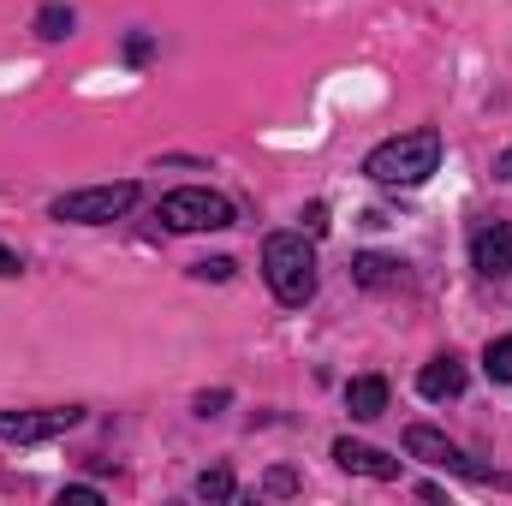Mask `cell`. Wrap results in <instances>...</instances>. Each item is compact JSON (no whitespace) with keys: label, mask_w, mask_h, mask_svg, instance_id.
Masks as SVG:
<instances>
[{"label":"cell","mask_w":512,"mask_h":506,"mask_svg":"<svg viewBox=\"0 0 512 506\" xmlns=\"http://www.w3.org/2000/svg\"><path fill=\"white\" fill-rule=\"evenodd\" d=\"M435 167H441V131H435V126L399 131V137L376 143V149H370V161H364V173H370L376 185H399V191L423 185Z\"/></svg>","instance_id":"6da1fadb"},{"label":"cell","mask_w":512,"mask_h":506,"mask_svg":"<svg viewBox=\"0 0 512 506\" xmlns=\"http://www.w3.org/2000/svg\"><path fill=\"white\" fill-rule=\"evenodd\" d=\"M262 274H268L280 304H292V310L310 304L316 298V251H310V239L304 233H274L262 245Z\"/></svg>","instance_id":"7a4b0ae2"},{"label":"cell","mask_w":512,"mask_h":506,"mask_svg":"<svg viewBox=\"0 0 512 506\" xmlns=\"http://www.w3.org/2000/svg\"><path fill=\"white\" fill-rule=\"evenodd\" d=\"M131 203H137V185L131 179H114V185H84V191H66L48 203L54 221H72V227H108L120 221Z\"/></svg>","instance_id":"3957f363"},{"label":"cell","mask_w":512,"mask_h":506,"mask_svg":"<svg viewBox=\"0 0 512 506\" xmlns=\"http://www.w3.org/2000/svg\"><path fill=\"white\" fill-rule=\"evenodd\" d=\"M161 221L173 233H221V227H233V203L209 185H185V191L161 197Z\"/></svg>","instance_id":"277c9868"},{"label":"cell","mask_w":512,"mask_h":506,"mask_svg":"<svg viewBox=\"0 0 512 506\" xmlns=\"http://www.w3.org/2000/svg\"><path fill=\"white\" fill-rule=\"evenodd\" d=\"M78 423H84L78 405H54V411H0V441L36 447V441H54V435L78 429Z\"/></svg>","instance_id":"5b68a950"},{"label":"cell","mask_w":512,"mask_h":506,"mask_svg":"<svg viewBox=\"0 0 512 506\" xmlns=\"http://www.w3.org/2000/svg\"><path fill=\"white\" fill-rule=\"evenodd\" d=\"M405 453L423 459V465H435V471H453V477H477V483L489 477V471H477V465H471L441 429H429V423H411V429H405Z\"/></svg>","instance_id":"8992f818"},{"label":"cell","mask_w":512,"mask_h":506,"mask_svg":"<svg viewBox=\"0 0 512 506\" xmlns=\"http://www.w3.org/2000/svg\"><path fill=\"white\" fill-rule=\"evenodd\" d=\"M471 262H477V274L507 280L512 274V221H483L471 233Z\"/></svg>","instance_id":"52a82bcc"},{"label":"cell","mask_w":512,"mask_h":506,"mask_svg":"<svg viewBox=\"0 0 512 506\" xmlns=\"http://www.w3.org/2000/svg\"><path fill=\"white\" fill-rule=\"evenodd\" d=\"M334 459H340L346 471H358V477H376V483H393V477H399V459H387L382 447L352 441V435H340V441H334Z\"/></svg>","instance_id":"ba28073f"},{"label":"cell","mask_w":512,"mask_h":506,"mask_svg":"<svg viewBox=\"0 0 512 506\" xmlns=\"http://www.w3.org/2000/svg\"><path fill=\"white\" fill-rule=\"evenodd\" d=\"M417 393L423 399H459L465 393V364L447 352V358H435V364H423L417 370Z\"/></svg>","instance_id":"9c48e42d"},{"label":"cell","mask_w":512,"mask_h":506,"mask_svg":"<svg viewBox=\"0 0 512 506\" xmlns=\"http://www.w3.org/2000/svg\"><path fill=\"white\" fill-rule=\"evenodd\" d=\"M346 411H352V417H364V423H370V417H382V411H387V381L382 376L346 381Z\"/></svg>","instance_id":"30bf717a"},{"label":"cell","mask_w":512,"mask_h":506,"mask_svg":"<svg viewBox=\"0 0 512 506\" xmlns=\"http://www.w3.org/2000/svg\"><path fill=\"white\" fill-rule=\"evenodd\" d=\"M352 280H358V286H399V280H405V262H399V256L364 251V256H352Z\"/></svg>","instance_id":"8fae6325"},{"label":"cell","mask_w":512,"mask_h":506,"mask_svg":"<svg viewBox=\"0 0 512 506\" xmlns=\"http://www.w3.org/2000/svg\"><path fill=\"white\" fill-rule=\"evenodd\" d=\"M72 24H78V18H72V6H60V0H48V6L36 12V36H42V42H60V36H72Z\"/></svg>","instance_id":"7c38bea8"},{"label":"cell","mask_w":512,"mask_h":506,"mask_svg":"<svg viewBox=\"0 0 512 506\" xmlns=\"http://www.w3.org/2000/svg\"><path fill=\"white\" fill-rule=\"evenodd\" d=\"M483 370H489V381H512V334H507V340H489Z\"/></svg>","instance_id":"4fadbf2b"},{"label":"cell","mask_w":512,"mask_h":506,"mask_svg":"<svg viewBox=\"0 0 512 506\" xmlns=\"http://www.w3.org/2000/svg\"><path fill=\"white\" fill-rule=\"evenodd\" d=\"M197 495H203V501H227V495H233V477H227V471H203V477H197Z\"/></svg>","instance_id":"5bb4252c"},{"label":"cell","mask_w":512,"mask_h":506,"mask_svg":"<svg viewBox=\"0 0 512 506\" xmlns=\"http://www.w3.org/2000/svg\"><path fill=\"white\" fill-rule=\"evenodd\" d=\"M191 274H197V280H233V256H209V262H197Z\"/></svg>","instance_id":"9a60e30c"},{"label":"cell","mask_w":512,"mask_h":506,"mask_svg":"<svg viewBox=\"0 0 512 506\" xmlns=\"http://www.w3.org/2000/svg\"><path fill=\"white\" fill-rule=\"evenodd\" d=\"M304 233H310V239L328 233V203H310V209H304Z\"/></svg>","instance_id":"2e32d148"},{"label":"cell","mask_w":512,"mask_h":506,"mask_svg":"<svg viewBox=\"0 0 512 506\" xmlns=\"http://www.w3.org/2000/svg\"><path fill=\"white\" fill-rule=\"evenodd\" d=\"M60 506H102V495H96V489H66Z\"/></svg>","instance_id":"e0dca14e"},{"label":"cell","mask_w":512,"mask_h":506,"mask_svg":"<svg viewBox=\"0 0 512 506\" xmlns=\"http://www.w3.org/2000/svg\"><path fill=\"white\" fill-rule=\"evenodd\" d=\"M18 268H24V262H18V256H12V251H6V245H0V280H12Z\"/></svg>","instance_id":"ac0fdd59"},{"label":"cell","mask_w":512,"mask_h":506,"mask_svg":"<svg viewBox=\"0 0 512 506\" xmlns=\"http://www.w3.org/2000/svg\"><path fill=\"white\" fill-rule=\"evenodd\" d=\"M495 179H512V149H501V155H495Z\"/></svg>","instance_id":"d6986e66"}]
</instances>
